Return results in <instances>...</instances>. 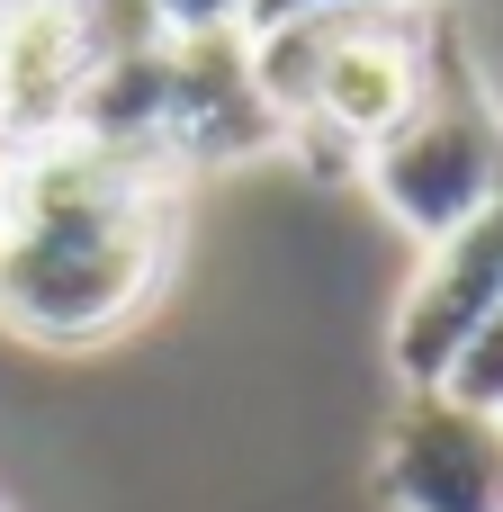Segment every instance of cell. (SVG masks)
Here are the masks:
<instances>
[{"label": "cell", "mask_w": 503, "mask_h": 512, "mask_svg": "<svg viewBox=\"0 0 503 512\" xmlns=\"http://www.w3.org/2000/svg\"><path fill=\"white\" fill-rule=\"evenodd\" d=\"M279 153V117L261 99L252 72V36H171V99H162V171L198 180V171H243Z\"/></svg>", "instance_id": "cell-5"}, {"label": "cell", "mask_w": 503, "mask_h": 512, "mask_svg": "<svg viewBox=\"0 0 503 512\" xmlns=\"http://www.w3.org/2000/svg\"><path fill=\"white\" fill-rule=\"evenodd\" d=\"M153 18H162V36H225L252 18V0H153Z\"/></svg>", "instance_id": "cell-10"}, {"label": "cell", "mask_w": 503, "mask_h": 512, "mask_svg": "<svg viewBox=\"0 0 503 512\" xmlns=\"http://www.w3.org/2000/svg\"><path fill=\"white\" fill-rule=\"evenodd\" d=\"M378 9H459V0H252L243 36H261V27H288V18H378Z\"/></svg>", "instance_id": "cell-9"}, {"label": "cell", "mask_w": 503, "mask_h": 512, "mask_svg": "<svg viewBox=\"0 0 503 512\" xmlns=\"http://www.w3.org/2000/svg\"><path fill=\"white\" fill-rule=\"evenodd\" d=\"M495 306H503V198L477 225H459L450 243L423 252V270H414V288H405V306H396L387 351H396L405 396H414V387H441L450 360H459V342H468Z\"/></svg>", "instance_id": "cell-6"}, {"label": "cell", "mask_w": 503, "mask_h": 512, "mask_svg": "<svg viewBox=\"0 0 503 512\" xmlns=\"http://www.w3.org/2000/svg\"><path fill=\"white\" fill-rule=\"evenodd\" d=\"M369 477L387 512H503V414L414 387L387 414Z\"/></svg>", "instance_id": "cell-4"}, {"label": "cell", "mask_w": 503, "mask_h": 512, "mask_svg": "<svg viewBox=\"0 0 503 512\" xmlns=\"http://www.w3.org/2000/svg\"><path fill=\"white\" fill-rule=\"evenodd\" d=\"M360 189L387 207V225H405L423 252L450 243L459 225H477L503 198V99L486 90L477 54L459 45V18L432 27V72L423 99L405 108V126L360 162Z\"/></svg>", "instance_id": "cell-3"}, {"label": "cell", "mask_w": 503, "mask_h": 512, "mask_svg": "<svg viewBox=\"0 0 503 512\" xmlns=\"http://www.w3.org/2000/svg\"><path fill=\"white\" fill-rule=\"evenodd\" d=\"M189 180L162 162L54 135L36 153H9V207H0V324L36 351H90L117 342L180 261Z\"/></svg>", "instance_id": "cell-1"}, {"label": "cell", "mask_w": 503, "mask_h": 512, "mask_svg": "<svg viewBox=\"0 0 503 512\" xmlns=\"http://www.w3.org/2000/svg\"><path fill=\"white\" fill-rule=\"evenodd\" d=\"M450 9H378V18H288L252 36L261 99L279 117V153L315 180H360V162L405 126L432 72V27Z\"/></svg>", "instance_id": "cell-2"}, {"label": "cell", "mask_w": 503, "mask_h": 512, "mask_svg": "<svg viewBox=\"0 0 503 512\" xmlns=\"http://www.w3.org/2000/svg\"><path fill=\"white\" fill-rule=\"evenodd\" d=\"M441 396H459V405H477V414H503V306L468 333V342H459V360H450Z\"/></svg>", "instance_id": "cell-8"}, {"label": "cell", "mask_w": 503, "mask_h": 512, "mask_svg": "<svg viewBox=\"0 0 503 512\" xmlns=\"http://www.w3.org/2000/svg\"><path fill=\"white\" fill-rule=\"evenodd\" d=\"M0 207H9V153H0Z\"/></svg>", "instance_id": "cell-11"}, {"label": "cell", "mask_w": 503, "mask_h": 512, "mask_svg": "<svg viewBox=\"0 0 503 512\" xmlns=\"http://www.w3.org/2000/svg\"><path fill=\"white\" fill-rule=\"evenodd\" d=\"M81 81H90L81 0H0V153L72 135Z\"/></svg>", "instance_id": "cell-7"}]
</instances>
